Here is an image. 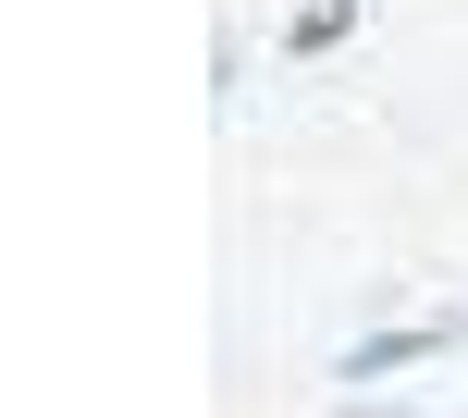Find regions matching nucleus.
Instances as JSON below:
<instances>
[{
	"label": "nucleus",
	"mask_w": 468,
	"mask_h": 418,
	"mask_svg": "<svg viewBox=\"0 0 468 418\" xmlns=\"http://www.w3.org/2000/svg\"><path fill=\"white\" fill-rule=\"evenodd\" d=\"M357 418H395V406H357Z\"/></svg>",
	"instance_id": "7ed1b4c3"
},
{
	"label": "nucleus",
	"mask_w": 468,
	"mask_h": 418,
	"mask_svg": "<svg viewBox=\"0 0 468 418\" xmlns=\"http://www.w3.org/2000/svg\"><path fill=\"white\" fill-rule=\"evenodd\" d=\"M431 345H456V332H382V345H357V357H346V381H370V370H407V357H431Z\"/></svg>",
	"instance_id": "f257e3e1"
},
{
	"label": "nucleus",
	"mask_w": 468,
	"mask_h": 418,
	"mask_svg": "<svg viewBox=\"0 0 468 418\" xmlns=\"http://www.w3.org/2000/svg\"><path fill=\"white\" fill-rule=\"evenodd\" d=\"M346 13H357V0H308V13H296V49H333V37H346Z\"/></svg>",
	"instance_id": "f03ea898"
}]
</instances>
